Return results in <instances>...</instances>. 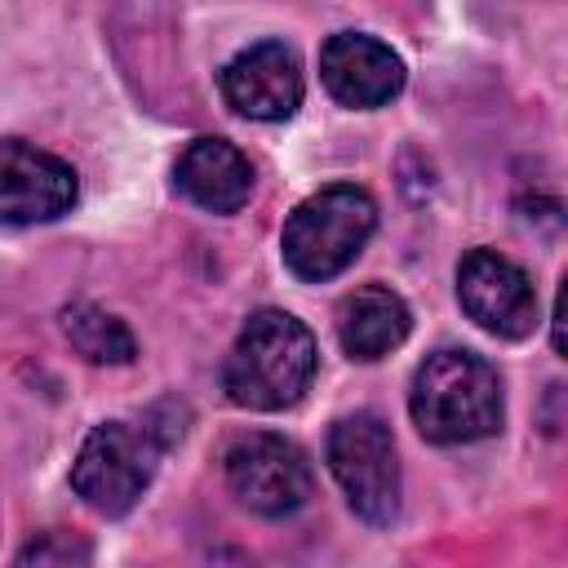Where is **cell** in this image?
Returning a JSON list of instances; mask_svg holds the SVG:
<instances>
[{
    "mask_svg": "<svg viewBox=\"0 0 568 568\" xmlns=\"http://www.w3.org/2000/svg\"><path fill=\"white\" fill-rule=\"evenodd\" d=\"M315 368H320V351L311 328L288 311L262 306L244 320L240 337L222 359V390L240 408L280 413L311 390Z\"/></svg>",
    "mask_w": 568,
    "mask_h": 568,
    "instance_id": "6da1fadb",
    "label": "cell"
},
{
    "mask_svg": "<svg viewBox=\"0 0 568 568\" xmlns=\"http://www.w3.org/2000/svg\"><path fill=\"white\" fill-rule=\"evenodd\" d=\"M408 413L422 439L430 444H475L501 430L506 399L497 368L462 346L430 351L408 386Z\"/></svg>",
    "mask_w": 568,
    "mask_h": 568,
    "instance_id": "7a4b0ae2",
    "label": "cell"
},
{
    "mask_svg": "<svg viewBox=\"0 0 568 568\" xmlns=\"http://www.w3.org/2000/svg\"><path fill=\"white\" fill-rule=\"evenodd\" d=\"M373 231H377L373 195L355 182H333V186H320L315 195H306L288 213L280 253L297 280L324 284V280L342 275L364 253Z\"/></svg>",
    "mask_w": 568,
    "mask_h": 568,
    "instance_id": "3957f363",
    "label": "cell"
},
{
    "mask_svg": "<svg viewBox=\"0 0 568 568\" xmlns=\"http://www.w3.org/2000/svg\"><path fill=\"white\" fill-rule=\"evenodd\" d=\"M173 444L169 430L142 422H102L89 430V439L80 444L75 462H71V488L84 506H93L98 515H124L133 510V501L146 493V484L155 479V466L164 457V448Z\"/></svg>",
    "mask_w": 568,
    "mask_h": 568,
    "instance_id": "277c9868",
    "label": "cell"
},
{
    "mask_svg": "<svg viewBox=\"0 0 568 568\" xmlns=\"http://www.w3.org/2000/svg\"><path fill=\"white\" fill-rule=\"evenodd\" d=\"M328 470L342 484L351 510L373 524L386 528L399 515V453L390 439V426L377 413H351L337 417L324 444Z\"/></svg>",
    "mask_w": 568,
    "mask_h": 568,
    "instance_id": "5b68a950",
    "label": "cell"
},
{
    "mask_svg": "<svg viewBox=\"0 0 568 568\" xmlns=\"http://www.w3.org/2000/svg\"><path fill=\"white\" fill-rule=\"evenodd\" d=\"M222 470H226V488L235 493V501L262 519H284L302 510L315 493L306 453L293 439L271 435V430L235 435L231 448L222 453Z\"/></svg>",
    "mask_w": 568,
    "mask_h": 568,
    "instance_id": "8992f818",
    "label": "cell"
},
{
    "mask_svg": "<svg viewBox=\"0 0 568 568\" xmlns=\"http://www.w3.org/2000/svg\"><path fill=\"white\" fill-rule=\"evenodd\" d=\"M457 302L462 311L493 337L519 342L537 328V288L524 266H515L497 248H470L457 266Z\"/></svg>",
    "mask_w": 568,
    "mask_h": 568,
    "instance_id": "52a82bcc",
    "label": "cell"
},
{
    "mask_svg": "<svg viewBox=\"0 0 568 568\" xmlns=\"http://www.w3.org/2000/svg\"><path fill=\"white\" fill-rule=\"evenodd\" d=\"M75 195H80V182L67 160L22 138L0 142V222L9 226L53 222L71 213Z\"/></svg>",
    "mask_w": 568,
    "mask_h": 568,
    "instance_id": "ba28073f",
    "label": "cell"
},
{
    "mask_svg": "<svg viewBox=\"0 0 568 568\" xmlns=\"http://www.w3.org/2000/svg\"><path fill=\"white\" fill-rule=\"evenodd\" d=\"M222 98L244 120H288L302 106V67L284 40H257L240 49L222 75Z\"/></svg>",
    "mask_w": 568,
    "mask_h": 568,
    "instance_id": "9c48e42d",
    "label": "cell"
},
{
    "mask_svg": "<svg viewBox=\"0 0 568 568\" xmlns=\"http://www.w3.org/2000/svg\"><path fill=\"white\" fill-rule=\"evenodd\" d=\"M404 75H408L404 58L368 31H337L320 49L324 89L342 106H355V111H373V106H386L390 98H399Z\"/></svg>",
    "mask_w": 568,
    "mask_h": 568,
    "instance_id": "30bf717a",
    "label": "cell"
},
{
    "mask_svg": "<svg viewBox=\"0 0 568 568\" xmlns=\"http://www.w3.org/2000/svg\"><path fill=\"white\" fill-rule=\"evenodd\" d=\"M173 186L204 213H240L253 195V164L226 138H195L173 164Z\"/></svg>",
    "mask_w": 568,
    "mask_h": 568,
    "instance_id": "8fae6325",
    "label": "cell"
},
{
    "mask_svg": "<svg viewBox=\"0 0 568 568\" xmlns=\"http://www.w3.org/2000/svg\"><path fill=\"white\" fill-rule=\"evenodd\" d=\"M413 328L408 302L386 284H364L342 297L337 306V342L351 359H382L390 355Z\"/></svg>",
    "mask_w": 568,
    "mask_h": 568,
    "instance_id": "7c38bea8",
    "label": "cell"
},
{
    "mask_svg": "<svg viewBox=\"0 0 568 568\" xmlns=\"http://www.w3.org/2000/svg\"><path fill=\"white\" fill-rule=\"evenodd\" d=\"M62 333L89 364H133V355H138L129 324L93 302H71L62 311Z\"/></svg>",
    "mask_w": 568,
    "mask_h": 568,
    "instance_id": "4fadbf2b",
    "label": "cell"
},
{
    "mask_svg": "<svg viewBox=\"0 0 568 568\" xmlns=\"http://www.w3.org/2000/svg\"><path fill=\"white\" fill-rule=\"evenodd\" d=\"M89 564H93V546L84 532L71 528H44L27 537L13 559V568H89Z\"/></svg>",
    "mask_w": 568,
    "mask_h": 568,
    "instance_id": "5bb4252c",
    "label": "cell"
}]
</instances>
